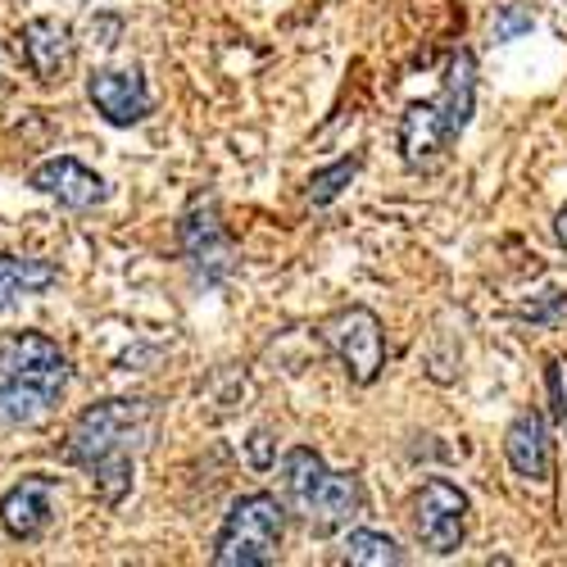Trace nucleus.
Returning a JSON list of instances; mask_svg holds the SVG:
<instances>
[{
	"label": "nucleus",
	"mask_w": 567,
	"mask_h": 567,
	"mask_svg": "<svg viewBox=\"0 0 567 567\" xmlns=\"http://www.w3.org/2000/svg\"><path fill=\"white\" fill-rule=\"evenodd\" d=\"M281 536H287V504L272 491L236 495L214 540V567H272Z\"/></svg>",
	"instance_id": "obj_4"
},
{
	"label": "nucleus",
	"mask_w": 567,
	"mask_h": 567,
	"mask_svg": "<svg viewBox=\"0 0 567 567\" xmlns=\"http://www.w3.org/2000/svg\"><path fill=\"white\" fill-rule=\"evenodd\" d=\"M558 404H563V422H567V391H563V395H558Z\"/></svg>",
	"instance_id": "obj_19"
},
{
	"label": "nucleus",
	"mask_w": 567,
	"mask_h": 567,
	"mask_svg": "<svg viewBox=\"0 0 567 567\" xmlns=\"http://www.w3.org/2000/svg\"><path fill=\"white\" fill-rule=\"evenodd\" d=\"M69 391V354L45 332L0 337V427H37Z\"/></svg>",
	"instance_id": "obj_2"
},
{
	"label": "nucleus",
	"mask_w": 567,
	"mask_h": 567,
	"mask_svg": "<svg viewBox=\"0 0 567 567\" xmlns=\"http://www.w3.org/2000/svg\"><path fill=\"white\" fill-rule=\"evenodd\" d=\"M536 28V14L527 6H517V0H508V6L495 10V41H517L527 37Z\"/></svg>",
	"instance_id": "obj_16"
},
{
	"label": "nucleus",
	"mask_w": 567,
	"mask_h": 567,
	"mask_svg": "<svg viewBox=\"0 0 567 567\" xmlns=\"http://www.w3.org/2000/svg\"><path fill=\"white\" fill-rule=\"evenodd\" d=\"M155 427L151 400H101L86 404L64 436V458L96 482L105 504H118L132 491L136 450Z\"/></svg>",
	"instance_id": "obj_1"
},
{
	"label": "nucleus",
	"mask_w": 567,
	"mask_h": 567,
	"mask_svg": "<svg viewBox=\"0 0 567 567\" xmlns=\"http://www.w3.org/2000/svg\"><path fill=\"white\" fill-rule=\"evenodd\" d=\"M28 186L37 196L45 200H55L73 214H86V209H96L110 200V186L101 173H91L86 164H78L73 155H55V159H41L32 173H28Z\"/></svg>",
	"instance_id": "obj_8"
},
{
	"label": "nucleus",
	"mask_w": 567,
	"mask_h": 567,
	"mask_svg": "<svg viewBox=\"0 0 567 567\" xmlns=\"http://www.w3.org/2000/svg\"><path fill=\"white\" fill-rule=\"evenodd\" d=\"M359 168H363V155H341L337 164H327V168H318V173H309V182H305V200L309 205H332L346 186L359 177Z\"/></svg>",
	"instance_id": "obj_15"
},
{
	"label": "nucleus",
	"mask_w": 567,
	"mask_h": 567,
	"mask_svg": "<svg viewBox=\"0 0 567 567\" xmlns=\"http://www.w3.org/2000/svg\"><path fill=\"white\" fill-rule=\"evenodd\" d=\"M554 241H558V246L567 250V205H563V209L554 214Z\"/></svg>",
	"instance_id": "obj_18"
},
{
	"label": "nucleus",
	"mask_w": 567,
	"mask_h": 567,
	"mask_svg": "<svg viewBox=\"0 0 567 567\" xmlns=\"http://www.w3.org/2000/svg\"><path fill=\"white\" fill-rule=\"evenodd\" d=\"M19 55L32 69V78L55 82L73 60V32L60 19H32L19 28Z\"/></svg>",
	"instance_id": "obj_12"
},
{
	"label": "nucleus",
	"mask_w": 567,
	"mask_h": 567,
	"mask_svg": "<svg viewBox=\"0 0 567 567\" xmlns=\"http://www.w3.org/2000/svg\"><path fill=\"white\" fill-rule=\"evenodd\" d=\"M182 255L186 264L196 268L200 281H223L231 268H236V250H231V236L223 227V214H218V200L214 196H200L192 209L182 214Z\"/></svg>",
	"instance_id": "obj_7"
},
{
	"label": "nucleus",
	"mask_w": 567,
	"mask_h": 567,
	"mask_svg": "<svg viewBox=\"0 0 567 567\" xmlns=\"http://www.w3.org/2000/svg\"><path fill=\"white\" fill-rule=\"evenodd\" d=\"M359 472H337L309 445H291L281 454V504L296 513L313 536H337L363 513Z\"/></svg>",
	"instance_id": "obj_3"
},
{
	"label": "nucleus",
	"mask_w": 567,
	"mask_h": 567,
	"mask_svg": "<svg viewBox=\"0 0 567 567\" xmlns=\"http://www.w3.org/2000/svg\"><path fill=\"white\" fill-rule=\"evenodd\" d=\"M341 563H354V567H404L409 554L386 536V532H368V527H354L346 536V554Z\"/></svg>",
	"instance_id": "obj_14"
},
{
	"label": "nucleus",
	"mask_w": 567,
	"mask_h": 567,
	"mask_svg": "<svg viewBox=\"0 0 567 567\" xmlns=\"http://www.w3.org/2000/svg\"><path fill=\"white\" fill-rule=\"evenodd\" d=\"M55 491H60V482L41 477V472L14 482L6 495H0V527H6L14 540H37L55 517Z\"/></svg>",
	"instance_id": "obj_11"
},
{
	"label": "nucleus",
	"mask_w": 567,
	"mask_h": 567,
	"mask_svg": "<svg viewBox=\"0 0 567 567\" xmlns=\"http://www.w3.org/2000/svg\"><path fill=\"white\" fill-rule=\"evenodd\" d=\"M318 337L322 346L332 350L346 368V377L354 386H372L377 377L386 368V332H382V318L363 305H350V309H337L332 318L318 322Z\"/></svg>",
	"instance_id": "obj_5"
},
{
	"label": "nucleus",
	"mask_w": 567,
	"mask_h": 567,
	"mask_svg": "<svg viewBox=\"0 0 567 567\" xmlns=\"http://www.w3.org/2000/svg\"><path fill=\"white\" fill-rule=\"evenodd\" d=\"M60 281V268L51 259H19V255H0V309H10L28 296L51 291Z\"/></svg>",
	"instance_id": "obj_13"
},
{
	"label": "nucleus",
	"mask_w": 567,
	"mask_h": 567,
	"mask_svg": "<svg viewBox=\"0 0 567 567\" xmlns=\"http://www.w3.org/2000/svg\"><path fill=\"white\" fill-rule=\"evenodd\" d=\"M86 96L110 127H132L141 118H151L155 110L151 86L136 69H96L86 78Z\"/></svg>",
	"instance_id": "obj_9"
},
{
	"label": "nucleus",
	"mask_w": 567,
	"mask_h": 567,
	"mask_svg": "<svg viewBox=\"0 0 567 567\" xmlns=\"http://www.w3.org/2000/svg\"><path fill=\"white\" fill-rule=\"evenodd\" d=\"M250 463L264 472V467H272V450H268V432L259 427L255 436H250Z\"/></svg>",
	"instance_id": "obj_17"
},
{
	"label": "nucleus",
	"mask_w": 567,
	"mask_h": 567,
	"mask_svg": "<svg viewBox=\"0 0 567 567\" xmlns=\"http://www.w3.org/2000/svg\"><path fill=\"white\" fill-rule=\"evenodd\" d=\"M467 513L472 499L445 482V477H427L413 495V536L422 549H432L436 558H450L463 549L467 540Z\"/></svg>",
	"instance_id": "obj_6"
},
{
	"label": "nucleus",
	"mask_w": 567,
	"mask_h": 567,
	"mask_svg": "<svg viewBox=\"0 0 567 567\" xmlns=\"http://www.w3.org/2000/svg\"><path fill=\"white\" fill-rule=\"evenodd\" d=\"M504 458L523 482H536V486L554 482V441H549V422L540 409H523L508 422Z\"/></svg>",
	"instance_id": "obj_10"
}]
</instances>
